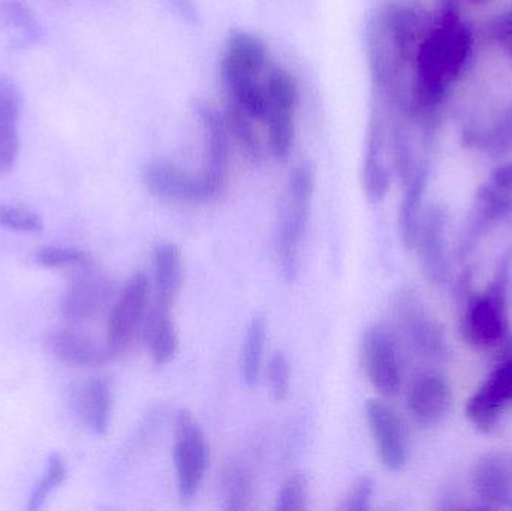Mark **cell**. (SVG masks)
Instances as JSON below:
<instances>
[{
  "label": "cell",
  "mask_w": 512,
  "mask_h": 511,
  "mask_svg": "<svg viewBox=\"0 0 512 511\" xmlns=\"http://www.w3.org/2000/svg\"><path fill=\"white\" fill-rule=\"evenodd\" d=\"M472 48L474 36L460 20L456 3L442 0L415 56L409 116L427 120L436 113L450 84L465 71Z\"/></svg>",
  "instance_id": "1"
},
{
  "label": "cell",
  "mask_w": 512,
  "mask_h": 511,
  "mask_svg": "<svg viewBox=\"0 0 512 511\" xmlns=\"http://www.w3.org/2000/svg\"><path fill=\"white\" fill-rule=\"evenodd\" d=\"M267 63V45L259 36L251 32H234L230 36L222 59L230 102L255 120L264 116L265 78L261 80V75Z\"/></svg>",
  "instance_id": "2"
},
{
  "label": "cell",
  "mask_w": 512,
  "mask_h": 511,
  "mask_svg": "<svg viewBox=\"0 0 512 511\" xmlns=\"http://www.w3.org/2000/svg\"><path fill=\"white\" fill-rule=\"evenodd\" d=\"M315 194V173L309 164L292 170L286 189L285 203L277 224V261L279 272L286 284L297 279L300 267V245L309 225Z\"/></svg>",
  "instance_id": "3"
},
{
  "label": "cell",
  "mask_w": 512,
  "mask_h": 511,
  "mask_svg": "<svg viewBox=\"0 0 512 511\" xmlns=\"http://www.w3.org/2000/svg\"><path fill=\"white\" fill-rule=\"evenodd\" d=\"M173 459L177 474V489L183 504L191 503L200 491L207 468L210 449L206 435L189 411L180 410L174 422Z\"/></svg>",
  "instance_id": "4"
},
{
  "label": "cell",
  "mask_w": 512,
  "mask_h": 511,
  "mask_svg": "<svg viewBox=\"0 0 512 511\" xmlns=\"http://www.w3.org/2000/svg\"><path fill=\"white\" fill-rule=\"evenodd\" d=\"M265 110L262 120L267 125L268 144L271 153L279 161L291 155L294 143V114L298 102V86L295 78L282 68L268 71L264 81Z\"/></svg>",
  "instance_id": "5"
},
{
  "label": "cell",
  "mask_w": 512,
  "mask_h": 511,
  "mask_svg": "<svg viewBox=\"0 0 512 511\" xmlns=\"http://www.w3.org/2000/svg\"><path fill=\"white\" fill-rule=\"evenodd\" d=\"M507 279L499 276L483 294L469 299L462 318L466 341L477 348L499 347L510 332L507 312Z\"/></svg>",
  "instance_id": "6"
},
{
  "label": "cell",
  "mask_w": 512,
  "mask_h": 511,
  "mask_svg": "<svg viewBox=\"0 0 512 511\" xmlns=\"http://www.w3.org/2000/svg\"><path fill=\"white\" fill-rule=\"evenodd\" d=\"M361 357L373 389L388 398L396 396L403 384L402 362L396 339L384 324H373L366 330Z\"/></svg>",
  "instance_id": "7"
},
{
  "label": "cell",
  "mask_w": 512,
  "mask_h": 511,
  "mask_svg": "<svg viewBox=\"0 0 512 511\" xmlns=\"http://www.w3.org/2000/svg\"><path fill=\"white\" fill-rule=\"evenodd\" d=\"M366 420L376 452L387 470L402 471L411 455V441L405 420L381 399L366 402Z\"/></svg>",
  "instance_id": "8"
},
{
  "label": "cell",
  "mask_w": 512,
  "mask_h": 511,
  "mask_svg": "<svg viewBox=\"0 0 512 511\" xmlns=\"http://www.w3.org/2000/svg\"><path fill=\"white\" fill-rule=\"evenodd\" d=\"M150 194L174 203L201 204L218 197L203 174H192L168 161H150L141 170Z\"/></svg>",
  "instance_id": "9"
},
{
  "label": "cell",
  "mask_w": 512,
  "mask_h": 511,
  "mask_svg": "<svg viewBox=\"0 0 512 511\" xmlns=\"http://www.w3.org/2000/svg\"><path fill=\"white\" fill-rule=\"evenodd\" d=\"M147 299L149 279L144 273H135L126 282L108 318L107 345L114 357L125 351L134 339L144 321Z\"/></svg>",
  "instance_id": "10"
},
{
  "label": "cell",
  "mask_w": 512,
  "mask_h": 511,
  "mask_svg": "<svg viewBox=\"0 0 512 511\" xmlns=\"http://www.w3.org/2000/svg\"><path fill=\"white\" fill-rule=\"evenodd\" d=\"M396 318L403 335L421 357L441 359L444 356V332L417 294L405 291L397 299Z\"/></svg>",
  "instance_id": "11"
},
{
  "label": "cell",
  "mask_w": 512,
  "mask_h": 511,
  "mask_svg": "<svg viewBox=\"0 0 512 511\" xmlns=\"http://www.w3.org/2000/svg\"><path fill=\"white\" fill-rule=\"evenodd\" d=\"M414 248L427 281L438 287L447 284L450 279L447 213L442 207L433 206L424 213Z\"/></svg>",
  "instance_id": "12"
},
{
  "label": "cell",
  "mask_w": 512,
  "mask_h": 511,
  "mask_svg": "<svg viewBox=\"0 0 512 511\" xmlns=\"http://www.w3.org/2000/svg\"><path fill=\"white\" fill-rule=\"evenodd\" d=\"M512 404V359L499 363L466 404V416L475 428L490 432Z\"/></svg>",
  "instance_id": "13"
},
{
  "label": "cell",
  "mask_w": 512,
  "mask_h": 511,
  "mask_svg": "<svg viewBox=\"0 0 512 511\" xmlns=\"http://www.w3.org/2000/svg\"><path fill=\"white\" fill-rule=\"evenodd\" d=\"M512 218V189L489 180L477 192L460 252L471 254L477 243L493 228Z\"/></svg>",
  "instance_id": "14"
},
{
  "label": "cell",
  "mask_w": 512,
  "mask_h": 511,
  "mask_svg": "<svg viewBox=\"0 0 512 511\" xmlns=\"http://www.w3.org/2000/svg\"><path fill=\"white\" fill-rule=\"evenodd\" d=\"M192 108L195 116L200 119L206 138V161L201 174L212 191L219 195L227 182L230 168V132L225 125L224 116L206 102L195 101Z\"/></svg>",
  "instance_id": "15"
},
{
  "label": "cell",
  "mask_w": 512,
  "mask_h": 511,
  "mask_svg": "<svg viewBox=\"0 0 512 511\" xmlns=\"http://www.w3.org/2000/svg\"><path fill=\"white\" fill-rule=\"evenodd\" d=\"M387 149V128L381 107L376 105L370 114L367 129L366 153H364L361 182L369 203L379 204L385 200L391 185L390 168L385 159Z\"/></svg>",
  "instance_id": "16"
},
{
  "label": "cell",
  "mask_w": 512,
  "mask_h": 511,
  "mask_svg": "<svg viewBox=\"0 0 512 511\" xmlns=\"http://www.w3.org/2000/svg\"><path fill=\"white\" fill-rule=\"evenodd\" d=\"M113 294V282L96 272L92 263L87 264L66 290L62 302L63 317L71 321L90 320L101 312Z\"/></svg>",
  "instance_id": "17"
},
{
  "label": "cell",
  "mask_w": 512,
  "mask_h": 511,
  "mask_svg": "<svg viewBox=\"0 0 512 511\" xmlns=\"http://www.w3.org/2000/svg\"><path fill=\"white\" fill-rule=\"evenodd\" d=\"M451 405V387L438 372L418 375L406 393L409 416L424 428L439 425Z\"/></svg>",
  "instance_id": "18"
},
{
  "label": "cell",
  "mask_w": 512,
  "mask_h": 511,
  "mask_svg": "<svg viewBox=\"0 0 512 511\" xmlns=\"http://www.w3.org/2000/svg\"><path fill=\"white\" fill-rule=\"evenodd\" d=\"M48 350L60 362L74 368H98L113 359L107 342L104 345L92 336L75 330H59L48 336Z\"/></svg>",
  "instance_id": "19"
},
{
  "label": "cell",
  "mask_w": 512,
  "mask_h": 511,
  "mask_svg": "<svg viewBox=\"0 0 512 511\" xmlns=\"http://www.w3.org/2000/svg\"><path fill=\"white\" fill-rule=\"evenodd\" d=\"M474 488L493 509H512V456L489 455L475 467Z\"/></svg>",
  "instance_id": "20"
},
{
  "label": "cell",
  "mask_w": 512,
  "mask_h": 511,
  "mask_svg": "<svg viewBox=\"0 0 512 511\" xmlns=\"http://www.w3.org/2000/svg\"><path fill=\"white\" fill-rule=\"evenodd\" d=\"M20 111L17 86L0 74V176L12 171L20 153Z\"/></svg>",
  "instance_id": "21"
},
{
  "label": "cell",
  "mask_w": 512,
  "mask_h": 511,
  "mask_svg": "<svg viewBox=\"0 0 512 511\" xmlns=\"http://www.w3.org/2000/svg\"><path fill=\"white\" fill-rule=\"evenodd\" d=\"M153 276L158 305L171 308L174 305L185 279L182 249L173 242H162L153 251Z\"/></svg>",
  "instance_id": "22"
},
{
  "label": "cell",
  "mask_w": 512,
  "mask_h": 511,
  "mask_svg": "<svg viewBox=\"0 0 512 511\" xmlns=\"http://www.w3.org/2000/svg\"><path fill=\"white\" fill-rule=\"evenodd\" d=\"M143 341L153 362L167 366L179 353V335L170 308L156 303L143 321Z\"/></svg>",
  "instance_id": "23"
},
{
  "label": "cell",
  "mask_w": 512,
  "mask_h": 511,
  "mask_svg": "<svg viewBox=\"0 0 512 511\" xmlns=\"http://www.w3.org/2000/svg\"><path fill=\"white\" fill-rule=\"evenodd\" d=\"M78 410L87 428L105 437L110 431L113 417V390L110 381L105 378H92L81 387L78 395Z\"/></svg>",
  "instance_id": "24"
},
{
  "label": "cell",
  "mask_w": 512,
  "mask_h": 511,
  "mask_svg": "<svg viewBox=\"0 0 512 511\" xmlns=\"http://www.w3.org/2000/svg\"><path fill=\"white\" fill-rule=\"evenodd\" d=\"M403 185H405V192H403L399 210V236L405 248L412 249L424 215L423 200L427 188L426 165H418L417 170Z\"/></svg>",
  "instance_id": "25"
},
{
  "label": "cell",
  "mask_w": 512,
  "mask_h": 511,
  "mask_svg": "<svg viewBox=\"0 0 512 511\" xmlns=\"http://www.w3.org/2000/svg\"><path fill=\"white\" fill-rule=\"evenodd\" d=\"M268 336L267 317L261 312L255 314L246 327L240 351V374L243 383L252 389L261 378L262 363H264L265 342Z\"/></svg>",
  "instance_id": "26"
},
{
  "label": "cell",
  "mask_w": 512,
  "mask_h": 511,
  "mask_svg": "<svg viewBox=\"0 0 512 511\" xmlns=\"http://www.w3.org/2000/svg\"><path fill=\"white\" fill-rule=\"evenodd\" d=\"M224 120L228 132L239 144L243 155H246L249 161L259 164L264 159V146L254 125L256 120L231 102L225 111Z\"/></svg>",
  "instance_id": "27"
},
{
  "label": "cell",
  "mask_w": 512,
  "mask_h": 511,
  "mask_svg": "<svg viewBox=\"0 0 512 511\" xmlns=\"http://www.w3.org/2000/svg\"><path fill=\"white\" fill-rule=\"evenodd\" d=\"M66 479V464L59 453H51L45 464V471L42 474L36 488L33 489L32 495L27 504V510L39 511L47 503L48 497L56 491L57 488L62 486Z\"/></svg>",
  "instance_id": "28"
},
{
  "label": "cell",
  "mask_w": 512,
  "mask_h": 511,
  "mask_svg": "<svg viewBox=\"0 0 512 511\" xmlns=\"http://www.w3.org/2000/svg\"><path fill=\"white\" fill-rule=\"evenodd\" d=\"M36 261L47 269L63 267H83L92 263L89 255L75 246L48 245L36 252Z\"/></svg>",
  "instance_id": "29"
},
{
  "label": "cell",
  "mask_w": 512,
  "mask_h": 511,
  "mask_svg": "<svg viewBox=\"0 0 512 511\" xmlns=\"http://www.w3.org/2000/svg\"><path fill=\"white\" fill-rule=\"evenodd\" d=\"M0 14H2L6 26H9L12 32L18 33V39L21 42L35 41L41 33L32 12L20 2L11 0V2L3 3L0 6Z\"/></svg>",
  "instance_id": "30"
},
{
  "label": "cell",
  "mask_w": 512,
  "mask_h": 511,
  "mask_svg": "<svg viewBox=\"0 0 512 511\" xmlns=\"http://www.w3.org/2000/svg\"><path fill=\"white\" fill-rule=\"evenodd\" d=\"M252 485L248 473L239 465H234L225 479V506L228 511L248 509L251 501Z\"/></svg>",
  "instance_id": "31"
},
{
  "label": "cell",
  "mask_w": 512,
  "mask_h": 511,
  "mask_svg": "<svg viewBox=\"0 0 512 511\" xmlns=\"http://www.w3.org/2000/svg\"><path fill=\"white\" fill-rule=\"evenodd\" d=\"M309 503V479L306 474L289 477L276 497L274 509L277 511H304Z\"/></svg>",
  "instance_id": "32"
},
{
  "label": "cell",
  "mask_w": 512,
  "mask_h": 511,
  "mask_svg": "<svg viewBox=\"0 0 512 511\" xmlns=\"http://www.w3.org/2000/svg\"><path fill=\"white\" fill-rule=\"evenodd\" d=\"M0 227L15 233L38 234L44 230V221L26 207L0 204Z\"/></svg>",
  "instance_id": "33"
},
{
  "label": "cell",
  "mask_w": 512,
  "mask_h": 511,
  "mask_svg": "<svg viewBox=\"0 0 512 511\" xmlns=\"http://www.w3.org/2000/svg\"><path fill=\"white\" fill-rule=\"evenodd\" d=\"M291 363L283 351L271 354L267 365L268 386L274 401L283 402L291 392Z\"/></svg>",
  "instance_id": "34"
},
{
  "label": "cell",
  "mask_w": 512,
  "mask_h": 511,
  "mask_svg": "<svg viewBox=\"0 0 512 511\" xmlns=\"http://www.w3.org/2000/svg\"><path fill=\"white\" fill-rule=\"evenodd\" d=\"M373 494H375V482L372 477L363 476L355 480L343 500L340 510L343 511H366L370 509Z\"/></svg>",
  "instance_id": "35"
},
{
  "label": "cell",
  "mask_w": 512,
  "mask_h": 511,
  "mask_svg": "<svg viewBox=\"0 0 512 511\" xmlns=\"http://www.w3.org/2000/svg\"><path fill=\"white\" fill-rule=\"evenodd\" d=\"M486 140L481 141L487 150H498V152H504V150L511 149L512 147V113L507 119L499 122L498 125L493 128L486 135Z\"/></svg>",
  "instance_id": "36"
},
{
  "label": "cell",
  "mask_w": 512,
  "mask_h": 511,
  "mask_svg": "<svg viewBox=\"0 0 512 511\" xmlns=\"http://www.w3.org/2000/svg\"><path fill=\"white\" fill-rule=\"evenodd\" d=\"M496 38L512 56V8L499 18L496 24Z\"/></svg>",
  "instance_id": "37"
},
{
  "label": "cell",
  "mask_w": 512,
  "mask_h": 511,
  "mask_svg": "<svg viewBox=\"0 0 512 511\" xmlns=\"http://www.w3.org/2000/svg\"><path fill=\"white\" fill-rule=\"evenodd\" d=\"M475 2H480V0H475Z\"/></svg>",
  "instance_id": "38"
}]
</instances>
